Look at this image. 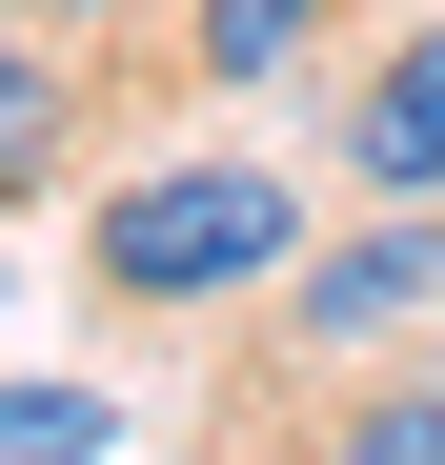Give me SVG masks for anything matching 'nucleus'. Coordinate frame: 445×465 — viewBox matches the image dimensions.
<instances>
[{
    "label": "nucleus",
    "mask_w": 445,
    "mask_h": 465,
    "mask_svg": "<svg viewBox=\"0 0 445 465\" xmlns=\"http://www.w3.org/2000/svg\"><path fill=\"white\" fill-rule=\"evenodd\" d=\"M283 243H304V183L283 163H142L82 223L102 303H243V283H283Z\"/></svg>",
    "instance_id": "1"
},
{
    "label": "nucleus",
    "mask_w": 445,
    "mask_h": 465,
    "mask_svg": "<svg viewBox=\"0 0 445 465\" xmlns=\"http://www.w3.org/2000/svg\"><path fill=\"white\" fill-rule=\"evenodd\" d=\"M405 303H445V203H385L364 243H324V263H283V324H304V344H385Z\"/></svg>",
    "instance_id": "2"
},
{
    "label": "nucleus",
    "mask_w": 445,
    "mask_h": 465,
    "mask_svg": "<svg viewBox=\"0 0 445 465\" xmlns=\"http://www.w3.org/2000/svg\"><path fill=\"white\" fill-rule=\"evenodd\" d=\"M344 163H364V203H445V21L364 61V102H344Z\"/></svg>",
    "instance_id": "3"
},
{
    "label": "nucleus",
    "mask_w": 445,
    "mask_h": 465,
    "mask_svg": "<svg viewBox=\"0 0 445 465\" xmlns=\"http://www.w3.org/2000/svg\"><path fill=\"white\" fill-rule=\"evenodd\" d=\"M344 21V0H183V41H203V82L222 102H263V82H304V41Z\"/></svg>",
    "instance_id": "4"
},
{
    "label": "nucleus",
    "mask_w": 445,
    "mask_h": 465,
    "mask_svg": "<svg viewBox=\"0 0 445 465\" xmlns=\"http://www.w3.org/2000/svg\"><path fill=\"white\" fill-rule=\"evenodd\" d=\"M61 122H82V102H61V41L0 0V203H41V183H61Z\"/></svg>",
    "instance_id": "5"
},
{
    "label": "nucleus",
    "mask_w": 445,
    "mask_h": 465,
    "mask_svg": "<svg viewBox=\"0 0 445 465\" xmlns=\"http://www.w3.org/2000/svg\"><path fill=\"white\" fill-rule=\"evenodd\" d=\"M324 465H445V384H385V405H344Z\"/></svg>",
    "instance_id": "6"
},
{
    "label": "nucleus",
    "mask_w": 445,
    "mask_h": 465,
    "mask_svg": "<svg viewBox=\"0 0 445 465\" xmlns=\"http://www.w3.org/2000/svg\"><path fill=\"white\" fill-rule=\"evenodd\" d=\"M0 465H102V405L82 384H0Z\"/></svg>",
    "instance_id": "7"
},
{
    "label": "nucleus",
    "mask_w": 445,
    "mask_h": 465,
    "mask_svg": "<svg viewBox=\"0 0 445 465\" xmlns=\"http://www.w3.org/2000/svg\"><path fill=\"white\" fill-rule=\"evenodd\" d=\"M21 21H41V41H102V21H142V0H21Z\"/></svg>",
    "instance_id": "8"
}]
</instances>
